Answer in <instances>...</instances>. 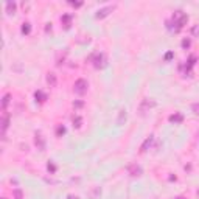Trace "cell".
I'll return each instance as SVG.
<instances>
[{"label":"cell","mask_w":199,"mask_h":199,"mask_svg":"<svg viewBox=\"0 0 199 199\" xmlns=\"http://www.w3.org/2000/svg\"><path fill=\"white\" fill-rule=\"evenodd\" d=\"M56 134H58V135H62V134H66V128H64V126H59L58 131H56Z\"/></svg>","instance_id":"d4e9b609"},{"label":"cell","mask_w":199,"mask_h":199,"mask_svg":"<svg viewBox=\"0 0 199 199\" xmlns=\"http://www.w3.org/2000/svg\"><path fill=\"white\" fill-rule=\"evenodd\" d=\"M72 121H73V128H81V125H83V118L79 117V115H73V118H72Z\"/></svg>","instance_id":"4fadbf2b"},{"label":"cell","mask_w":199,"mask_h":199,"mask_svg":"<svg viewBox=\"0 0 199 199\" xmlns=\"http://www.w3.org/2000/svg\"><path fill=\"white\" fill-rule=\"evenodd\" d=\"M154 106H156V101L152 98H145V100H141V103L139 106V110L140 112H146L148 109L154 108Z\"/></svg>","instance_id":"5b68a950"},{"label":"cell","mask_w":199,"mask_h":199,"mask_svg":"<svg viewBox=\"0 0 199 199\" xmlns=\"http://www.w3.org/2000/svg\"><path fill=\"white\" fill-rule=\"evenodd\" d=\"M171 58H173V51H168L167 55H165V59H167V61H170Z\"/></svg>","instance_id":"83f0119b"},{"label":"cell","mask_w":199,"mask_h":199,"mask_svg":"<svg viewBox=\"0 0 199 199\" xmlns=\"http://www.w3.org/2000/svg\"><path fill=\"white\" fill-rule=\"evenodd\" d=\"M0 125H2V132H5L8 129V125H9V115L8 114H3L2 120H0Z\"/></svg>","instance_id":"30bf717a"},{"label":"cell","mask_w":199,"mask_h":199,"mask_svg":"<svg viewBox=\"0 0 199 199\" xmlns=\"http://www.w3.org/2000/svg\"><path fill=\"white\" fill-rule=\"evenodd\" d=\"M72 6H75V8H79V6L83 5V2H70Z\"/></svg>","instance_id":"4316f807"},{"label":"cell","mask_w":199,"mask_h":199,"mask_svg":"<svg viewBox=\"0 0 199 199\" xmlns=\"http://www.w3.org/2000/svg\"><path fill=\"white\" fill-rule=\"evenodd\" d=\"M179 199H183V198H179Z\"/></svg>","instance_id":"4dcf8cb0"},{"label":"cell","mask_w":199,"mask_h":199,"mask_svg":"<svg viewBox=\"0 0 199 199\" xmlns=\"http://www.w3.org/2000/svg\"><path fill=\"white\" fill-rule=\"evenodd\" d=\"M83 106H84L83 101H73V108L75 109H79V108H83Z\"/></svg>","instance_id":"cb8c5ba5"},{"label":"cell","mask_w":199,"mask_h":199,"mask_svg":"<svg viewBox=\"0 0 199 199\" xmlns=\"http://www.w3.org/2000/svg\"><path fill=\"white\" fill-rule=\"evenodd\" d=\"M9 101H11V95H9V93H6L5 97H3V100H2V108H3V110L8 108Z\"/></svg>","instance_id":"9a60e30c"},{"label":"cell","mask_w":199,"mask_h":199,"mask_svg":"<svg viewBox=\"0 0 199 199\" xmlns=\"http://www.w3.org/2000/svg\"><path fill=\"white\" fill-rule=\"evenodd\" d=\"M114 9H115V5H109V6H104V8H100L97 11V14H95V17L97 19H104V17H108Z\"/></svg>","instance_id":"277c9868"},{"label":"cell","mask_w":199,"mask_h":199,"mask_svg":"<svg viewBox=\"0 0 199 199\" xmlns=\"http://www.w3.org/2000/svg\"><path fill=\"white\" fill-rule=\"evenodd\" d=\"M126 118H128V114H126V109H121L120 114H118V118H117V125L121 126L126 121Z\"/></svg>","instance_id":"8fae6325"},{"label":"cell","mask_w":199,"mask_h":199,"mask_svg":"<svg viewBox=\"0 0 199 199\" xmlns=\"http://www.w3.org/2000/svg\"><path fill=\"white\" fill-rule=\"evenodd\" d=\"M90 59H93V67L95 68H103V67H106V64H108V56H106V53H95Z\"/></svg>","instance_id":"7a4b0ae2"},{"label":"cell","mask_w":199,"mask_h":199,"mask_svg":"<svg viewBox=\"0 0 199 199\" xmlns=\"http://www.w3.org/2000/svg\"><path fill=\"white\" fill-rule=\"evenodd\" d=\"M87 87H89V83L86 81V79H76V83H75V87H73V90L76 92L78 95H84L87 92Z\"/></svg>","instance_id":"3957f363"},{"label":"cell","mask_w":199,"mask_h":199,"mask_svg":"<svg viewBox=\"0 0 199 199\" xmlns=\"http://www.w3.org/2000/svg\"><path fill=\"white\" fill-rule=\"evenodd\" d=\"M34 143H36L37 149H41V151H44V149H45V140H44V137H42L41 134H36V139H34Z\"/></svg>","instance_id":"ba28073f"},{"label":"cell","mask_w":199,"mask_h":199,"mask_svg":"<svg viewBox=\"0 0 199 199\" xmlns=\"http://www.w3.org/2000/svg\"><path fill=\"white\" fill-rule=\"evenodd\" d=\"M34 98L37 100V101H45L47 100V95L44 93V92H41V90H37L36 93H34Z\"/></svg>","instance_id":"e0dca14e"},{"label":"cell","mask_w":199,"mask_h":199,"mask_svg":"<svg viewBox=\"0 0 199 199\" xmlns=\"http://www.w3.org/2000/svg\"><path fill=\"white\" fill-rule=\"evenodd\" d=\"M45 31H51V24H47V26H45Z\"/></svg>","instance_id":"f1b7e54d"},{"label":"cell","mask_w":199,"mask_h":199,"mask_svg":"<svg viewBox=\"0 0 199 199\" xmlns=\"http://www.w3.org/2000/svg\"><path fill=\"white\" fill-rule=\"evenodd\" d=\"M187 22H188V16H187L182 9H177V11H174L173 17H171V22H168V28L174 30V31L177 33L185 26Z\"/></svg>","instance_id":"6da1fadb"},{"label":"cell","mask_w":199,"mask_h":199,"mask_svg":"<svg viewBox=\"0 0 199 199\" xmlns=\"http://www.w3.org/2000/svg\"><path fill=\"white\" fill-rule=\"evenodd\" d=\"M67 199H78V196H72V194H70V196H68Z\"/></svg>","instance_id":"f546056e"},{"label":"cell","mask_w":199,"mask_h":199,"mask_svg":"<svg viewBox=\"0 0 199 199\" xmlns=\"http://www.w3.org/2000/svg\"><path fill=\"white\" fill-rule=\"evenodd\" d=\"M152 140H154V135H149V137H146V140H145V141H143V145L140 146V151H141V152H146V151H148V148L151 146Z\"/></svg>","instance_id":"9c48e42d"},{"label":"cell","mask_w":199,"mask_h":199,"mask_svg":"<svg viewBox=\"0 0 199 199\" xmlns=\"http://www.w3.org/2000/svg\"><path fill=\"white\" fill-rule=\"evenodd\" d=\"M191 34H194V36L199 37V25H194L193 28H191Z\"/></svg>","instance_id":"603a6c76"},{"label":"cell","mask_w":199,"mask_h":199,"mask_svg":"<svg viewBox=\"0 0 199 199\" xmlns=\"http://www.w3.org/2000/svg\"><path fill=\"white\" fill-rule=\"evenodd\" d=\"M191 109H193V112H194V114H199V103L193 104V106H191Z\"/></svg>","instance_id":"484cf974"},{"label":"cell","mask_w":199,"mask_h":199,"mask_svg":"<svg viewBox=\"0 0 199 199\" xmlns=\"http://www.w3.org/2000/svg\"><path fill=\"white\" fill-rule=\"evenodd\" d=\"M70 20H72V16H70V14H64V16H62V24L66 25L67 28L70 26Z\"/></svg>","instance_id":"d6986e66"},{"label":"cell","mask_w":199,"mask_h":199,"mask_svg":"<svg viewBox=\"0 0 199 199\" xmlns=\"http://www.w3.org/2000/svg\"><path fill=\"white\" fill-rule=\"evenodd\" d=\"M14 11H16V3H14V2H8V3H6V13H8V14H14Z\"/></svg>","instance_id":"2e32d148"},{"label":"cell","mask_w":199,"mask_h":199,"mask_svg":"<svg viewBox=\"0 0 199 199\" xmlns=\"http://www.w3.org/2000/svg\"><path fill=\"white\" fill-rule=\"evenodd\" d=\"M170 121H171V123H182V121H183V115H182V114H179V112H176V114H173V115H170Z\"/></svg>","instance_id":"7c38bea8"},{"label":"cell","mask_w":199,"mask_h":199,"mask_svg":"<svg viewBox=\"0 0 199 199\" xmlns=\"http://www.w3.org/2000/svg\"><path fill=\"white\" fill-rule=\"evenodd\" d=\"M14 198H16V199H22V198H24V193H22L20 188H16V190H14Z\"/></svg>","instance_id":"44dd1931"},{"label":"cell","mask_w":199,"mask_h":199,"mask_svg":"<svg viewBox=\"0 0 199 199\" xmlns=\"http://www.w3.org/2000/svg\"><path fill=\"white\" fill-rule=\"evenodd\" d=\"M30 31H31V24H30V22L22 24V33H24V34H30Z\"/></svg>","instance_id":"ac0fdd59"},{"label":"cell","mask_w":199,"mask_h":199,"mask_svg":"<svg viewBox=\"0 0 199 199\" xmlns=\"http://www.w3.org/2000/svg\"><path fill=\"white\" fill-rule=\"evenodd\" d=\"M190 45H191V39L190 37H185V39L182 41V47L183 48H190Z\"/></svg>","instance_id":"ffe728a7"},{"label":"cell","mask_w":199,"mask_h":199,"mask_svg":"<svg viewBox=\"0 0 199 199\" xmlns=\"http://www.w3.org/2000/svg\"><path fill=\"white\" fill-rule=\"evenodd\" d=\"M67 56V50H64V51H61L58 55V59H56V66H61V64H64V59H66Z\"/></svg>","instance_id":"5bb4252c"},{"label":"cell","mask_w":199,"mask_h":199,"mask_svg":"<svg viewBox=\"0 0 199 199\" xmlns=\"http://www.w3.org/2000/svg\"><path fill=\"white\" fill-rule=\"evenodd\" d=\"M47 84H48L50 87H56V84H58V78H56V73H53V72L47 73Z\"/></svg>","instance_id":"52a82bcc"},{"label":"cell","mask_w":199,"mask_h":199,"mask_svg":"<svg viewBox=\"0 0 199 199\" xmlns=\"http://www.w3.org/2000/svg\"><path fill=\"white\" fill-rule=\"evenodd\" d=\"M47 170L50 171V173H55V171H56V167H55V163L48 162V163H47Z\"/></svg>","instance_id":"7402d4cb"},{"label":"cell","mask_w":199,"mask_h":199,"mask_svg":"<svg viewBox=\"0 0 199 199\" xmlns=\"http://www.w3.org/2000/svg\"><path fill=\"white\" fill-rule=\"evenodd\" d=\"M128 173L135 177V176H140L141 174V168L137 165V163H132V165H129V168H128Z\"/></svg>","instance_id":"8992f818"}]
</instances>
